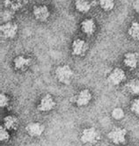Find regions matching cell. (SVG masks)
<instances>
[{
    "instance_id": "cell-1",
    "label": "cell",
    "mask_w": 139,
    "mask_h": 146,
    "mask_svg": "<svg viewBox=\"0 0 139 146\" xmlns=\"http://www.w3.org/2000/svg\"><path fill=\"white\" fill-rule=\"evenodd\" d=\"M56 77L62 84L70 85L74 77V71L69 65H60L56 69Z\"/></svg>"
},
{
    "instance_id": "cell-2",
    "label": "cell",
    "mask_w": 139,
    "mask_h": 146,
    "mask_svg": "<svg viewBox=\"0 0 139 146\" xmlns=\"http://www.w3.org/2000/svg\"><path fill=\"white\" fill-rule=\"evenodd\" d=\"M100 139V135L98 129H96L93 127L84 129L82 133H81V137L80 140L84 144H95L97 143Z\"/></svg>"
},
{
    "instance_id": "cell-3",
    "label": "cell",
    "mask_w": 139,
    "mask_h": 146,
    "mask_svg": "<svg viewBox=\"0 0 139 146\" xmlns=\"http://www.w3.org/2000/svg\"><path fill=\"white\" fill-rule=\"evenodd\" d=\"M126 135H127V130L125 129L116 127L114 128L108 134V137L114 144L120 145V144H123L126 142Z\"/></svg>"
},
{
    "instance_id": "cell-4",
    "label": "cell",
    "mask_w": 139,
    "mask_h": 146,
    "mask_svg": "<svg viewBox=\"0 0 139 146\" xmlns=\"http://www.w3.org/2000/svg\"><path fill=\"white\" fill-rule=\"evenodd\" d=\"M126 80V73L120 68H114L108 76V82L112 86H119Z\"/></svg>"
},
{
    "instance_id": "cell-5",
    "label": "cell",
    "mask_w": 139,
    "mask_h": 146,
    "mask_svg": "<svg viewBox=\"0 0 139 146\" xmlns=\"http://www.w3.org/2000/svg\"><path fill=\"white\" fill-rule=\"evenodd\" d=\"M92 95L90 90L83 89L81 90L77 95L73 97V102L76 104L78 107H85L87 106L92 100Z\"/></svg>"
},
{
    "instance_id": "cell-6",
    "label": "cell",
    "mask_w": 139,
    "mask_h": 146,
    "mask_svg": "<svg viewBox=\"0 0 139 146\" xmlns=\"http://www.w3.org/2000/svg\"><path fill=\"white\" fill-rule=\"evenodd\" d=\"M18 25L14 22H8L1 25L0 27V32H1V35L5 39H13L16 36L18 33Z\"/></svg>"
},
{
    "instance_id": "cell-7",
    "label": "cell",
    "mask_w": 139,
    "mask_h": 146,
    "mask_svg": "<svg viewBox=\"0 0 139 146\" xmlns=\"http://www.w3.org/2000/svg\"><path fill=\"white\" fill-rule=\"evenodd\" d=\"M88 48H89L88 43L85 40L82 39L74 40L72 42V46H71L72 55L77 56H83L86 53Z\"/></svg>"
},
{
    "instance_id": "cell-8",
    "label": "cell",
    "mask_w": 139,
    "mask_h": 146,
    "mask_svg": "<svg viewBox=\"0 0 139 146\" xmlns=\"http://www.w3.org/2000/svg\"><path fill=\"white\" fill-rule=\"evenodd\" d=\"M33 14L38 21H41V22L47 21L49 18V16H50L49 9L45 5H41L35 6L33 9Z\"/></svg>"
},
{
    "instance_id": "cell-9",
    "label": "cell",
    "mask_w": 139,
    "mask_h": 146,
    "mask_svg": "<svg viewBox=\"0 0 139 146\" xmlns=\"http://www.w3.org/2000/svg\"><path fill=\"white\" fill-rule=\"evenodd\" d=\"M56 107V101L50 94H46L41 98L37 109L41 112H49Z\"/></svg>"
},
{
    "instance_id": "cell-10",
    "label": "cell",
    "mask_w": 139,
    "mask_h": 146,
    "mask_svg": "<svg viewBox=\"0 0 139 146\" xmlns=\"http://www.w3.org/2000/svg\"><path fill=\"white\" fill-rule=\"evenodd\" d=\"M123 64L130 70H135L139 64V54L136 52H127L123 56Z\"/></svg>"
},
{
    "instance_id": "cell-11",
    "label": "cell",
    "mask_w": 139,
    "mask_h": 146,
    "mask_svg": "<svg viewBox=\"0 0 139 146\" xmlns=\"http://www.w3.org/2000/svg\"><path fill=\"white\" fill-rule=\"evenodd\" d=\"M26 130L30 137H38L43 134L45 130V126L40 122H30L27 125Z\"/></svg>"
},
{
    "instance_id": "cell-12",
    "label": "cell",
    "mask_w": 139,
    "mask_h": 146,
    "mask_svg": "<svg viewBox=\"0 0 139 146\" xmlns=\"http://www.w3.org/2000/svg\"><path fill=\"white\" fill-rule=\"evenodd\" d=\"M81 30L86 35H92L96 30V24L92 19H85L80 24Z\"/></svg>"
},
{
    "instance_id": "cell-13",
    "label": "cell",
    "mask_w": 139,
    "mask_h": 146,
    "mask_svg": "<svg viewBox=\"0 0 139 146\" xmlns=\"http://www.w3.org/2000/svg\"><path fill=\"white\" fill-rule=\"evenodd\" d=\"M13 62H14V67L16 70H26L31 64V60L23 56H19L14 59Z\"/></svg>"
},
{
    "instance_id": "cell-14",
    "label": "cell",
    "mask_w": 139,
    "mask_h": 146,
    "mask_svg": "<svg viewBox=\"0 0 139 146\" xmlns=\"http://www.w3.org/2000/svg\"><path fill=\"white\" fill-rule=\"evenodd\" d=\"M27 4V0H4V5L7 9L17 11Z\"/></svg>"
},
{
    "instance_id": "cell-15",
    "label": "cell",
    "mask_w": 139,
    "mask_h": 146,
    "mask_svg": "<svg viewBox=\"0 0 139 146\" xmlns=\"http://www.w3.org/2000/svg\"><path fill=\"white\" fill-rule=\"evenodd\" d=\"M75 8L79 13H87L92 8V3L89 0H76L75 1Z\"/></svg>"
},
{
    "instance_id": "cell-16",
    "label": "cell",
    "mask_w": 139,
    "mask_h": 146,
    "mask_svg": "<svg viewBox=\"0 0 139 146\" xmlns=\"http://www.w3.org/2000/svg\"><path fill=\"white\" fill-rule=\"evenodd\" d=\"M4 126L8 130H16L19 127V120L13 115H8L4 119Z\"/></svg>"
},
{
    "instance_id": "cell-17",
    "label": "cell",
    "mask_w": 139,
    "mask_h": 146,
    "mask_svg": "<svg viewBox=\"0 0 139 146\" xmlns=\"http://www.w3.org/2000/svg\"><path fill=\"white\" fill-rule=\"evenodd\" d=\"M127 91L130 93L139 97V79H132L128 82L125 86Z\"/></svg>"
},
{
    "instance_id": "cell-18",
    "label": "cell",
    "mask_w": 139,
    "mask_h": 146,
    "mask_svg": "<svg viewBox=\"0 0 139 146\" xmlns=\"http://www.w3.org/2000/svg\"><path fill=\"white\" fill-rule=\"evenodd\" d=\"M128 34L135 40H139V22H132L128 29Z\"/></svg>"
},
{
    "instance_id": "cell-19",
    "label": "cell",
    "mask_w": 139,
    "mask_h": 146,
    "mask_svg": "<svg viewBox=\"0 0 139 146\" xmlns=\"http://www.w3.org/2000/svg\"><path fill=\"white\" fill-rule=\"evenodd\" d=\"M99 4L105 12H110L114 8V0H99Z\"/></svg>"
},
{
    "instance_id": "cell-20",
    "label": "cell",
    "mask_w": 139,
    "mask_h": 146,
    "mask_svg": "<svg viewBox=\"0 0 139 146\" xmlns=\"http://www.w3.org/2000/svg\"><path fill=\"white\" fill-rule=\"evenodd\" d=\"M14 11L10 9H6L1 13V20L5 23L12 22V19L14 17Z\"/></svg>"
},
{
    "instance_id": "cell-21",
    "label": "cell",
    "mask_w": 139,
    "mask_h": 146,
    "mask_svg": "<svg viewBox=\"0 0 139 146\" xmlns=\"http://www.w3.org/2000/svg\"><path fill=\"white\" fill-rule=\"evenodd\" d=\"M111 115L112 117L116 120V121H121L124 118L125 116V113L123 111V109L122 108H115L112 110L111 113Z\"/></svg>"
},
{
    "instance_id": "cell-22",
    "label": "cell",
    "mask_w": 139,
    "mask_h": 146,
    "mask_svg": "<svg viewBox=\"0 0 139 146\" xmlns=\"http://www.w3.org/2000/svg\"><path fill=\"white\" fill-rule=\"evenodd\" d=\"M10 139V134L8 129L5 128V126L0 127V140L1 142H7Z\"/></svg>"
},
{
    "instance_id": "cell-23",
    "label": "cell",
    "mask_w": 139,
    "mask_h": 146,
    "mask_svg": "<svg viewBox=\"0 0 139 146\" xmlns=\"http://www.w3.org/2000/svg\"><path fill=\"white\" fill-rule=\"evenodd\" d=\"M131 112L136 116H139V98H136L132 100L130 105Z\"/></svg>"
},
{
    "instance_id": "cell-24",
    "label": "cell",
    "mask_w": 139,
    "mask_h": 146,
    "mask_svg": "<svg viewBox=\"0 0 139 146\" xmlns=\"http://www.w3.org/2000/svg\"><path fill=\"white\" fill-rule=\"evenodd\" d=\"M9 104V98L5 93H1L0 94V107L2 108H6Z\"/></svg>"
},
{
    "instance_id": "cell-25",
    "label": "cell",
    "mask_w": 139,
    "mask_h": 146,
    "mask_svg": "<svg viewBox=\"0 0 139 146\" xmlns=\"http://www.w3.org/2000/svg\"><path fill=\"white\" fill-rule=\"evenodd\" d=\"M133 9L136 13L139 14V0H135L133 2Z\"/></svg>"
}]
</instances>
